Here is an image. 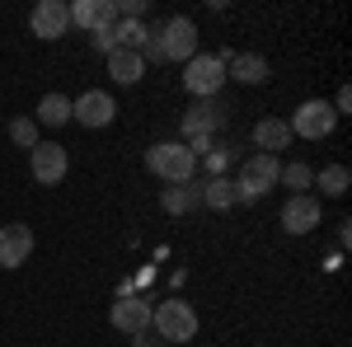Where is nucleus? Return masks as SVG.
I'll return each mask as SVG.
<instances>
[{"label":"nucleus","instance_id":"obj_1","mask_svg":"<svg viewBox=\"0 0 352 347\" xmlns=\"http://www.w3.org/2000/svg\"><path fill=\"white\" fill-rule=\"evenodd\" d=\"M197 56V24L188 14H169L164 24L151 28V43L141 47V61H192Z\"/></svg>","mask_w":352,"mask_h":347},{"label":"nucleus","instance_id":"obj_2","mask_svg":"<svg viewBox=\"0 0 352 347\" xmlns=\"http://www.w3.org/2000/svg\"><path fill=\"white\" fill-rule=\"evenodd\" d=\"M197 328H202V320H197V310H192L188 300H160V305H151V333L160 338L164 347L174 343H192L197 338Z\"/></svg>","mask_w":352,"mask_h":347},{"label":"nucleus","instance_id":"obj_3","mask_svg":"<svg viewBox=\"0 0 352 347\" xmlns=\"http://www.w3.org/2000/svg\"><path fill=\"white\" fill-rule=\"evenodd\" d=\"M146 169H151L160 183H192L197 155H192L184 141H155V146L146 150Z\"/></svg>","mask_w":352,"mask_h":347},{"label":"nucleus","instance_id":"obj_4","mask_svg":"<svg viewBox=\"0 0 352 347\" xmlns=\"http://www.w3.org/2000/svg\"><path fill=\"white\" fill-rule=\"evenodd\" d=\"M277 174H282V160L277 155H249L240 164V179H235V197L240 202H263L272 188H277Z\"/></svg>","mask_w":352,"mask_h":347},{"label":"nucleus","instance_id":"obj_5","mask_svg":"<svg viewBox=\"0 0 352 347\" xmlns=\"http://www.w3.org/2000/svg\"><path fill=\"white\" fill-rule=\"evenodd\" d=\"M217 127H221V104L217 99H197V104L184 113V136H179V141L202 160V155L212 150V132H217Z\"/></svg>","mask_w":352,"mask_h":347},{"label":"nucleus","instance_id":"obj_6","mask_svg":"<svg viewBox=\"0 0 352 347\" xmlns=\"http://www.w3.org/2000/svg\"><path fill=\"white\" fill-rule=\"evenodd\" d=\"M287 127L296 141H324L333 127H338V113L329 108V99H305V104L287 117Z\"/></svg>","mask_w":352,"mask_h":347},{"label":"nucleus","instance_id":"obj_7","mask_svg":"<svg viewBox=\"0 0 352 347\" xmlns=\"http://www.w3.org/2000/svg\"><path fill=\"white\" fill-rule=\"evenodd\" d=\"M184 89L192 99H217L226 89V66L212 52H197L192 61H184Z\"/></svg>","mask_w":352,"mask_h":347},{"label":"nucleus","instance_id":"obj_8","mask_svg":"<svg viewBox=\"0 0 352 347\" xmlns=\"http://www.w3.org/2000/svg\"><path fill=\"white\" fill-rule=\"evenodd\" d=\"M113 117H118V99H113L109 89H85L80 99H71V122H80L89 132L113 127Z\"/></svg>","mask_w":352,"mask_h":347},{"label":"nucleus","instance_id":"obj_9","mask_svg":"<svg viewBox=\"0 0 352 347\" xmlns=\"http://www.w3.org/2000/svg\"><path fill=\"white\" fill-rule=\"evenodd\" d=\"M28 28H33V38H43V43L66 38V33H71V5H66V0H38V5L28 10Z\"/></svg>","mask_w":352,"mask_h":347},{"label":"nucleus","instance_id":"obj_10","mask_svg":"<svg viewBox=\"0 0 352 347\" xmlns=\"http://www.w3.org/2000/svg\"><path fill=\"white\" fill-rule=\"evenodd\" d=\"M320 225H324V207H320L315 192L287 197V207H282V230H287V235H310V230H320Z\"/></svg>","mask_w":352,"mask_h":347},{"label":"nucleus","instance_id":"obj_11","mask_svg":"<svg viewBox=\"0 0 352 347\" xmlns=\"http://www.w3.org/2000/svg\"><path fill=\"white\" fill-rule=\"evenodd\" d=\"M28 169H33V179L38 183H61L66 179V169H71V155H66V146L61 141H38L33 150H28Z\"/></svg>","mask_w":352,"mask_h":347},{"label":"nucleus","instance_id":"obj_12","mask_svg":"<svg viewBox=\"0 0 352 347\" xmlns=\"http://www.w3.org/2000/svg\"><path fill=\"white\" fill-rule=\"evenodd\" d=\"M33 225L24 221H10V225H0V267H24L33 258Z\"/></svg>","mask_w":352,"mask_h":347},{"label":"nucleus","instance_id":"obj_13","mask_svg":"<svg viewBox=\"0 0 352 347\" xmlns=\"http://www.w3.org/2000/svg\"><path fill=\"white\" fill-rule=\"evenodd\" d=\"M109 324L118 328V333H127V338L146 333V328H151V300H141V295H122V300H113Z\"/></svg>","mask_w":352,"mask_h":347},{"label":"nucleus","instance_id":"obj_14","mask_svg":"<svg viewBox=\"0 0 352 347\" xmlns=\"http://www.w3.org/2000/svg\"><path fill=\"white\" fill-rule=\"evenodd\" d=\"M71 28H85V33H94V28H118V5H113V0H76V5H71Z\"/></svg>","mask_w":352,"mask_h":347},{"label":"nucleus","instance_id":"obj_15","mask_svg":"<svg viewBox=\"0 0 352 347\" xmlns=\"http://www.w3.org/2000/svg\"><path fill=\"white\" fill-rule=\"evenodd\" d=\"M292 127H287V117H258L254 122V150L258 155H277V150H292Z\"/></svg>","mask_w":352,"mask_h":347},{"label":"nucleus","instance_id":"obj_16","mask_svg":"<svg viewBox=\"0 0 352 347\" xmlns=\"http://www.w3.org/2000/svg\"><path fill=\"white\" fill-rule=\"evenodd\" d=\"M226 80H235V85H268V80H272L268 56H258V52H235V61L226 66Z\"/></svg>","mask_w":352,"mask_h":347},{"label":"nucleus","instance_id":"obj_17","mask_svg":"<svg viewBox=\"0 0 352 347\" xmlns=\"http://www.w3.org/2000/svg\"><path fill=\"white\" fill-rule=\"evenodd\" d=\"M160 207L169 216H188L202 207V183H164L160 192Z\"/></svg>","mask_w":352,"mask_h":347},{"label":"nucleus","instance_id":"obj_18","mask_svg":"<svg viewBox=\"0 0 352 347\" xmlns=\"http://www.w3.org/2000/svg\"><path fill=\"white\" fill-rule=\"evenodd\" d=\"M104 61H109V76H113L118 85H136L141 76H146V61H141V52H122V47H118V52H109Z\"/></svg>","mask_w":352,"mask_h":347},{"label":"nucleus","instance_id":"obj_19","mask_svg":"<svg viewBox=\"0 0 352 347\" xmlns=\"http://www.w3.org/2000/svg\"><path fill=\"white\" fill-rule=\"evenodd\" d=\"M240 197H235V179L230 174H221V179H207L202 183V207H212V212H230Z\"/></svg>","mask_w":352,"mask_h":347},{"label":"nucleus","instance_id":"obj_20","mask_svg":"<svg viewBox=\"0 0 352 347\" xmlns=\"http://www.w3.org/2000/svg\"><path fill=\"white\" fill-rule=\"evenodd\" d=\"M33 122H38V127H66V122H71V99H66V94H43Z\"/></svg>","mask_w":352,"mask_h":347},{"label":"nucleus","instance_id":"obj_21","mask_svg":"<svg viewBox=\"0 0 352 347\" xmlns=\"http://www.w3.org/2000/svg\"><path fill=\"white\" fill-rule=\"evenodd\" d=\"M113 38H118L122 52H141V47L151 43V24H146V19H118Z\"/></svg>","mask_w":352,"mask_h":347},{"label":"nucleus","instance_id":"obj_22","mask_svg":"<svg viewBox=\"0 0 352 347\" xmlns=\"http://www.w3.org/2000/svg\"><path fill=\"white\" fill-rule=\"evenodd\" d=\"M315 188H320L324 197H343V192L352 188V169L348 164H324V169L315 174Z\"/></svg>","mask_w":352,"mask_h":347},{"label":"nucleus","instance_id":"obj_23","mask_svg":"<svg viewBox=\"0 0 352 347\" xmlns=\"http://www.w3.org/2000/svg\"><path fill=\"white\" fill-rule=\"evenodd\" d=\"M277 183H287V188H292V197H296V192H310V188H315V169H310L305 160H292V164H282Z\"/></svg>","mask_w":352,"mask_h":347},{"label":"nucleus","instance_id":"obj_24","mask_svg":"<svg viewBox=\"0 0 352 347\" xmlns=\"http://www.w3.org/2000/svg\"><path fill=\"white\" fill-rule=\"evenodd\" d=\"M10 141L24 146V150H33V146H38V122H33V117H14V122H10Z\"/></svg>","mask_w":352,"mask_h":347},{"label":"nucleus","instance_id":"obj_25","mask_svg":"<svg viewBox=\"0 0 352 347\" xmlns=\"http://www.w3.org/2000/svg\"><path fill=\"white\" fill-rule=\"evenodd\" d=\"M89 43H94V52H118V38H113V28H94V33H89Z\"/></svg>","mask_w":352,"mask_h":347},{"label":"nucleus","instance_id":"obj_26","mask_svg":"<svg viewBox=\"0 0 352 347\" xmlns=\"http://www.w3.org/2000/svg\"><path fill=\"white\" fill-rule=\"evenodd\" d=\"M132 347H164V343L151 333V328H146V333H136V338H132Z\"/></svg>","mask_w":352,"mask_h":347}]
</instances>
